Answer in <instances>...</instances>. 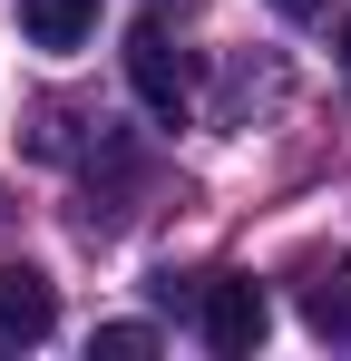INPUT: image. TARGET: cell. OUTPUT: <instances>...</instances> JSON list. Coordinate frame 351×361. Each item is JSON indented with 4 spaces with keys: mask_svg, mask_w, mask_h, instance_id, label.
I'll use <instances>...</instances> for the list:
<instances>
[{
    "mask_svg": "<svg viewBox=\"0 0 351 361\" xmlns=\"http://www.w3.org/2000/svg\"><path fill=\"white\" fill-rule=\"evenodd\" d=\"M195 322H205V352L244 361L264 332H273V302H264L254 274H205V283H195Z\"/></svg>",
    "mask_w": 351,
    "mask_h": 361,
    "instance_id": "obj_1",
    "label": "cell"
},
{
    "mask_svg": "<svg viewBox=\"0 0 351 361\" xmlns=\"http://www.w3.org/2000/svg\"><path fill=\"white\" fill-rule=\"evenodd\" d=\"M127 78H137V98H147L166 127H185V108H195V78H185V49H176L156 20H137V30H127Z\"/></svg>",
    "mask_w": 351,
    "mask_h": 361,
    "instance_id": "obj_2",
    "label": "cell"
},
{
    "mask_svg": "<svg viewBox=\"0 0 351 361\" xmlns=\"http://www.w3.org/2000/svg\"><path fill=\"white\" fill-rule=\"evenodd\" d=\"M58 322V293L39 264H0V352H30V342H49Z\"/></svg>",
    "mask_w": 351,
    "mask_h": 361,
    "instance_id": "obj_3",
    "label": "cell"
},
{
    "mask_svg": "<svg viewBox=\"0 0 351 361\" xmlns=\"http://www.w3.org/2000/svg\"><path fill=\"white\" fill-rule=\"evenodd\" d=\"M98 0H20V39L30 49H88Z\"/></svg>",
    "mask_w": 351,
    "mask_h": 361,
    "instance_id": "obj_4",
    "label": "cell"
},
{
    "mask_svg": "<svg viewBox=\"0 0 351 361\" xmlns=\"http://www.w3.org/2000/svg\"><path fill=\"white\" fill-rule=\"evenodd\" d=\"M302 322L332 332V342H351V274H342V264H312V283H302Z\"/></svg>",
    "mask_w": 351,
    "mask_h": 361,
    "instance_id": "obj_5",
    "label": "cell"
},
{
    "mask_svg": "<svg viewBox=\"0 0 351 361\" xmlns=\"http://www.w3.org/2000/svg\"><path fill=\"white\" fill-rule=\"evenodd\" d=\"M98 352H108V361H147V352H156V332H147V322H108Z\"/></svg>",
    "mask_w": 351,
    "mask_h": 361,
    "instance_id": "obj_6",
    "label": "cell"
},
{
    "mask_svg": "<svg viewBox=\"0 0 351 361\" xmlns=\"http://www.w3.org/2000/svg\"><path fill=\"white\" fill-rule=\"evenodd\" d=\"M273 10H283V20H322L332 0H273Z\"/></svg>",
    "mask_w": 351,
    "mask_h": 361,
    "instance_id": "obj_7",
    "label": "cell"
},
{
    "mask_svg": "<svg viewBox=\"0 0 351 361\" xmlns=\"http://www.w3.org/2000/svg\"><path fill=\"white\" fill-rule=\"evenodd\" d=\"M342 78H351V20H342Z\"/></svg>",
    "mask_w": 351,
    "mask_h": 361,
    "instance_id": "obj_8",
    "label": "cell"
}]
</instances>
